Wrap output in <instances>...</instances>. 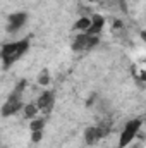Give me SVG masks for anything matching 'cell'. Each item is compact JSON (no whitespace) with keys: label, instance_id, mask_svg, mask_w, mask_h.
Here are the masks:
<instances>
[{"label":"cell","instance_id":"9a60e30c","mask_svg":"<svg viewBox=\"0 0 146 148\" xmlns=\"http://www.w3.org/2000/svg\"><path fill=\"white\" fill-rule=\"evenodd\" d=\"M117 29H122V21H119V19L113 21V31H117Z\"/></svg>","mask_w":146,"mask_h":148},{"label":"cell","instance_id":"7a4b0ae2","mask_svg":"<svg viewBox=\"0 0 146 148\" xmlns=\"http://www.w3.org/2000/svg\"><path fill=\"white\" fill-rule=\"evenodd\" d=\"M141 127H143V119H131V121L124 126V129H122V133H120L119 148H127L129 147V145L136 140V136L139 134Z\"/></svg>","mask_w":146,"mask_h":148},{"label":"cell","instance_id":"52a82bcc","mask_svg":"<svg viewBox=\"0 0 146 148\" xmlns=\"http://www.w3.org/2000/svg\"><path fill=\"white\" fill-rule=\"evenodd\" d=\"M89 19H91L89 28H88L84 33H86V35H91V36H98V35L103 31V28H105V17L100 16V14H91Z\"/></svg>","mask_w":146,"mask_h":148},{"label":"cell","instance_id":"2e32d148","mask_svg":"<svg viewBox=\"0 0 146 148\" xmlns=\"http://www.w3.org/2000/svg\"><path fill=\"white\" fill-rule=\"evenodd\" d=\"M86 2H89V3H91V2H96V0H86Z\"/></svg>","mask_w":146,"mask_h":148},{"label":"cell","instance_id":"4fadbf2b","mask_svg":"<svg viewBox=\"0 0 146 148\" xmlns=\"http://www.w3.org/2000/svg\"><path fill=\"white\" fill-rule=\"evenodd\" d=\"M26 86H28V81H26V79H21V81H17V84H16V88H14L12 91H14V93L23 95V93H24V90H26Z\"/></svg>","mask_w":146,"mask_h":148},{"label":"cell","instance_id":"9c48e42d","mask_svg":"<svg viewBox=\"0 0 146 148\" xmlns=\"http://www.w3.org/2000/svg\"><path fill=\"white\" fill-rule=\"evenodd\" d=\"M89 23H91V19H89L88 16H83V17H79V19L74 23L72 31H81V33H84V31L89 28Z\"/></svg>","mask_w":146,"mask_h":148},{"label":"cell","instance_id":"277c9868","mask_svg":"<svg viewBox=\"0 0 146 148\" xmlns=\"http://www.w3.org/2000/svg\"><path fill=\"white\" fill-rule=\"evenodd\" d=\"M98 43H100L98 36H91V35H86V33H77L72 41V50L74 52H84V50L95 48Z\"/></svg>","mask_w":146,"mask_h":148},{"label":"cell","instance_id":"7c38bea8","mask_svg":"<svg viewBox=\"0 0 146 148\" xmlns=\"http://www.w3.org/2000/svg\"><path fill=\"white\" fill-rule=\"evenodd\" d=\"M50 81H52V77H50V71L48 69H43L41 73L38 74V84L40 86L46 88V86H50Z\"/></svg>","mask_w":146,"mask_h":148},{"label":"cell","instance_id":"ba28073f","mask_svg":"<svg viewBox=\"0 0 146 148\" xmlns=\"http://www.w3.org/2000/svg\"><path fill=\"white\" fill-rule=\"evenodd\" d=\"M98 140H100V136H98L96 126H89V127H86V131H84V141H86V145H95Z\"/></svg>","mask_w":146,"mask_h":148},{"label":"cell","instance_id":"3957f363","mask_svg":"<svg viewBox=\"0 0 146 148\" xmlns=\"http://www.w3.org/2000/svg\"><path fill=\"white\" fill-rule=\"evenodd\" d=\"M23 105H24V103H23V95L10 91L7 102H5V103L2 105V109H0V115H2V117H10V115H14V114H17V112L23 110Z\"/></svg>","mask_w":146,"mask_h":148},{"label":"cell","instance_id":"8fae6325","mask_svg":"<svg viewBox=\"0 0 146 148\" xmlns=\"http://www.w3.org/2000/svg\"><path fill=\"white\" fill-rule=\"evenodd\" d=\"M45 124H46V117H35V119H31L29 129L31 131H43Z\"/></svg>","mask_w":146,"mask_h":148},{"label":"cell","instance_id":"30bf717a","mask_svg":"<svg viewBox=\"0 0 146 148\" xmlns=\"http://www.w3.org/2000/svg\"><path fill=\"white\" fill-rule=\"evenodd\" d=\"M23 114L26 119H35V117H38L40 110H38L36 103H26V105H23Z\"/></svg>","mask_w":146,"mask_h":148},{"label":"cell","instance_id":"6da1fadb","mask_svg":"<svg viewBox=\"0 0 146 148\" xmlns=\"http://www.w3.org/2000/svg\"><path fill=\"white\" fill-rule=\"evenodd\" d=\"M28 50H29V38H23V40L2 45V48H0V59L3 62V67L7 69L12 64H16Z\"/></svg>","mask_w":146,"mask_h":148},{"label":"cell","instance_id":"5b68a950","mask_svg":"<svg viewBox=\"0 0 146 148\" xmlns=\"http://www.w3.org/2000/svg\"><path fill=\"white\" fill-rule=\"evenodd\" d=\"M55 105V95L50 90H45L43 93H40V97L36 98V107L40 112H43L45 115H50V112L53 110Z\"/></svg>","mask_w":146,"mask_h":148},{"label":"cell","instance_id":"5bb4252c","mask_svg":"<svg viewBox=\"0 0 146 148\" xmlns=\"http://www.w3.org/2000/svg\"><path fill=\"white\" fill-rule=\"evenodd\" d=\"M43 138V131H31V141L33 143H40Z\"/></svg>","mask_w":146,"mask_h":148},{"label":"cell","instance_id":"8992f818","mask_svg":"<svg viewBox=\"0 0 146 148\" xmlns=\"http://www.w3.org/2000/svg\"><path fill=\"white\" fill-rule=\"evenodd\" d=\"M28 21V12H14V14H9L7 17V33H16L19 31Z\"/></svg>","mask_w":146,"mask_h":148}]
</instances>
